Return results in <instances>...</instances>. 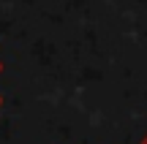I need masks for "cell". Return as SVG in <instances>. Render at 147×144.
Listing matches in <instances>:
<instances>
[{"mask_svg":"<svg viewBox=\"0 0 147 144\" xmlns=\"http://www.w3.org/2000/svg\"><path fill=\"white\" fill-rule=\"evenodd\" d=\"M139 144H147V133H144V139H142V141H139Z\"/></svg>","mask_w":147,"mask_h":144,"instance_id":"obj_1","label":"cell"}]
</instances>
